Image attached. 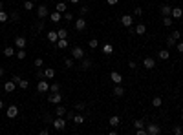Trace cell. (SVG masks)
Returning <instances> with one entry per match:
<instances>
[{
    "instance_id": "8fae6325",
    "label": "cell",
    "mask_w": 183,
    "mask_h": 135,
    "mask_svg": "<svg viewBox=\"0 0 183 135\" xmlns=\"http://www.w3.org/2000/svg\"><path fill=\"white\" fill-rule=\"evenodd\" d=\"M86 29V20L84 18H77L75 20V31H84Z\"/></svg>"
},
{
    "instance_id": "ab89813d",
    "label": "cell",
    "mask_w": 183,
    "mask_h": 135,
    "mask_svg": "<svg viewBox=\"0 0 183 135\" xmlns=\"http://www.w3.org/2000/svg\"><path fill=\"white\" fill-rule=\"evenodd\" d=\"M170 37H172V38H176V40H180V38H181V33H180V29H174V31L170 33Z\"/></svg>"
},
{
    "instance_id": "7402d4cb",
    "label": "cell",
    "mask_w": 183,
    "mask_h": 135,
    "mask_svg": "<svg viewBox=\"0 0 183 135\" xmlns=\"http://www.w3.org/2000/svg\"><path fill=\"white\" fill-rule=\"evenodd\" d=\"M134 31H136V35H145L147 33V26H145V24H137Z\"/></svg>"
},
{
    "instance_id": "ac0fdd59",
    "label": "cell",
    "mask_w": 183,
    "mask_h": 135,
    "mask_svg": "<svg viewBox=\"0 0 183 135\" xmlns=\"http://www.w3.org/2000/svg\"><path fill=\"white\" fill-rule=\"evenodd\" d=\"M61 18H62V13H59V11H53V13H49V20H51V22H59V20H61Z\"/></svg>"
},
{
    "instance_id": "7a4b0ae2",
    "label": "cell",
    "mask_w": 183,
    "mask_h": 135,
    "mask_svg": "<svg viewBox=\"0 0 183 135\" xmlns=\"http://www.w3.org/2000/svg\"><path fill=\"white\" fill-rule=\"evenodd\" d=\"M86 57V53H84V49L82 48H79V46H75L72 49V58L73 60H81V58H84Z\"/></svg>"
},
{
    "instance_id": "11a10c76",
    "label": "cell",
    "mask_w": 183,
    "mask_h": 135,
    "mask_svg": "<svg viewBox=\"0 0 183 135\" xmlns=\"http://www.w3.org/2000/svg\"><path fill=\"white\" fill-rule=\"evenodd\" d=\"M44 121H46V122H53V119H51V115H49V113H48V115H46V117H44Z\"/></svg>"
},
{
    "instance_id": "603a6c76",
    "label": "cell",
    "mask_w": 183,
    "mask_h": 135,
    "mask_svg": "<svg viewBox=\"0 0 183 135\" xmlns=\"http://www.w3.org/2000/svg\"><path fill=\"white\" fill-rule=\"evenodd\" d=\"M170 13H172V7L170 6H167V4H165V6H161V15H163V17H170Z\"/></svg>"
},
{
    "instance_id": "6da1fadb",
    "label": "cell",
    "mask_w": 183,
    "mask_h": 135,
    "mask_svg": "<svg viewBox=\"0 0 183 135\" xmlns=\"http://www.w3.org/2000/svg\"><path fill=\"white\" fill-rule=\"evenodd\" d=\"M145 130H147V135H159L161 133V126H159V124H154V122L147 124Z\"/></svg>"
},
{
    "instance_id": "816d5d0a",
    "label": "cell",
    "mask_w": 183,
    "mask_h": 135,
    "mask_svg": "<svg viewBox=\"0 0 183 135\" xmlns=\"http://www.w3.org/2000/svg\"><path fill=\"white\" fill-rule=\"evenodd\" d=\"M88 13V6H81V15H86Z\"/></svg>"
},
{
    "instance_id": "9a60e30c",
    "label": "cell",
    "mask_w": 183,
    "mask_h": 135,
    "mask_svg": "<svg viewBox=\"0 0 183 135\" xmlns=\"http://www.w3.org/2000/svg\"><path fill=\"white\" fill-rule=\"evenodd\" d=\"M108 124H110L112 128H117V126L121 124V119L117 117V115H112V117H110V121H108Z\"/></svg>"
},
{
    "instance_id": "f546056e",
    "label": "cell",
    "mask_w": 183,
    "mask_h": 135,
    "mask_svg": "<svg viewBox=\"0 0 183 135\" xmlns=\"http://www.w3.org/2000/svg\"><path fill=\"white\" fill-rule=\"evenodd\" d=\"M15 55H17V58H18V60H24V58H26V49H17V53H15Z\"/></svg>"
},
{
    "instance_id": "ee69618b",
    "label": "cell",
    "mask_w": 183,
    "mask_h": 135,
    "mask_svg": "<svg viewBox=\"0 0 183 135\" xmlns=\"http://www.w3.org/2000/svg\"><path fill=\"white\" fill-rule=\"evenodd\" d=\"M172 132H174L176 135H183V128H181V126H174V130H172Z\"/></svg>"
},
{
    "instance_id": "30bf717a",
    "label": "cell",
    "mask_w": 183,
    "mask_h": 135,
    "mask_svg": "<svg viewBox=\"0 0 183 135\" xmlns=\"http://www.w3.org/2000/svg\"><path fill=\"white\" fill-rule=\"evenodd\" d=\"M110 79H112L113 84H121V82H123V75H121L119 71H112V73H110Z\"/></svg>"
},
{
    "instance_id": "74e56055",
    "label": "cell",
    "mask_w": 183,
    "mask_h": 135,
    "mask_svg": "<svg viewBox=\"0 0 183 135\" xmlns=\"http://www.w3.org/2000/svg\"><path fill=\"white\" fill-rule=\"evenodd\" d=\"M9 20H11V22H18V13L11 11V13H9Z\"/></svg>"
},
{
    "instance_id": "e7e4bbea",
    "label": "cell",
    "mask_w": 183,
    "mask_h": 135,
    "mask_svg": "<svg viewBox=\"0 0 183 135\" xmlns=\"http://www.w3.org/2000/svg\"><path fill=\"white\" fill-rule=\"evenodd\" d=\"M86 2H90V0H86Z\"/></svg>"
},
{
    "instance_id": "91938a15",
    "label": "cell",
    "mask_w": 183,
    "mask_h": 135,
    "mask_svg": "<svg viewBox=\"0 0 183 135\" xmlns=\"http://www.w3.org/2000/svg\"><path fill=\"white\" fill-rule=\"evenodd\" d=\"M2 9H4V2H2V0H0V11H2Z\"/></svg>"
},
{
    "instance_id": "f6af8a7d",
    "label": "cell",
    "mask_w": 183,
    "mask_h": 135,
    "mask_svg": "<svg viewBox=\"0 0 183 135\" xmlns=\"http://www.w3.org/2000/svg\"><path fill=\"white\" fill-rule=\"evenodd\" d=\"M84 108H86V106H84V102H77V104H75V109H77V111H82Z\"/></svg>"
},
{
    "instance_id": "4316f807",
    "label": "cell",
    "mask_w": 183,
    "mask_h": 135,
    "mask_svg": "<svg viewBox=\"0 0 183 135\" xmlns=\"http://www.w3.org/2000/svg\"><path fill=\"white\" fill-rule=\"evenodd\" d=\"M172 24H174V18L172 17H163V26L165 28H170Z\"/></svg>"
},
{
    "instance_id": "681fc988",
    "label": "cell",
    "mask_w": 183,
    "mask_h": 135,
    "mask_svg": "<svg viewBox=\"0 0 183 135\" xmlns=\"http://www.w3.org/2000/svg\"><path fill=\"white\" fill-rule=\"evenodd\" d=\"M176 49H178L180 53H183V42H180V40H178V42H176Z\"/></svg>"
},
{
    "instance_id": "8d00e7d4",
    "label": "cell",
    "mask_w": 183,
    "mask_h": 135,
    "mask_svg": "<svg viewBox=\"0 0 183 135\" xmlns=\"http://www.w3.org/2000/svg\"><path fill=\"white\" fill-rule=\"evenodd\" d=\"M7 20H9V15L2 9V11H0V22H7Z\"/></svg>"
},
{
    "instance_id": "4dcf8cb0",
    "label": "cell",
    "mask_w": 183,
    "mask_h": 135,
    "mask_svg": "<svg viewBox=\"0 0 183 135\" xmlns=\"http://www.w3.org/2000/svg\"><path fill=\"white\" fill-rule=\"evenodd\" d=\"M73 122H75V124H77V126H79V124H82V122H84V117H82V115H81V113H77V115H73Z\"/></svg>"
},
{
    "instance_id": "c3c4849f",
    "label": "cell",
    "mask_w": 183,
    "mask_h": 135,
    "mask_svg": "<svg viewBox=\"0 0 183 135\" xmlns=\"http://www.w3.org/2000/svg\"><path fill=\"white\" fill-rule=\"evenodd\" d=\"M134 15H136V17H141V15H143V9H141V7H134Z\"/></svg>"
},
{
    "instance_id": "83f0119b",
    "label": "cell",
    "mask_w": 183,
    "mask_h": 135,
    "mask_svg": "<svg viewBox=\"0 0 183 135\" xmlns=\"http://www.w3.org/2000/svg\"><path fill=\"white\" fill-rule=\"evenodd\" d=\"M15 53H17V49H15V48H11V46H7L6 49H4V55H6V57H13Z\"/></svg>"
},
{
    "instance_id": "bcb514c9",
    "label": "cell",
    "mask_w": 183,
    "mask_h": 135,
    "mask_svg": "<svg viewBox=\"0 0 183 135\" xmlns=\"http://www.w3.org/2000/svg\"><path fill=\"white\" fill-rule=\"evenodd\" d=\"M33 64H35L37 68H42V64H44V60H42L41 57H38V58H35V62H33Z\"/></svg>"
},
{
    "instance_id": "cb8c5ba5",
    "label": "cell",
    "mask_w": 183,
    "mask_h": 135,
    "mask_svg": "<svg viewBox=\"0 0 183 135\" xmlns=\"http://www.w3.org/2000/svg\"><path fill=\"white\" fill-rule=\"evenodd\" d=\"M55 44H57L59 49H66V48H68V40H66V38H59Z\"/></svg>"
},
{
    "instance_id": "7bdbcfd3",
    "label": "cell",
    "mask_w": 183,
    "mask_h": 135,
    "mask_svg": "<svg viewBox=\"0 0 183 135\" xmlns=\"http://www.w3.org/2000/svg\"><path fill=\"white\" fill-rule=\"evenodd\" d=\"M134 128H136V130L145 128V121H136V122H134Z\"/></svg>"
},
{
    "instance_id": "680465c9",
    "label": "cell",
    "mask_w": 183,
    "mask_h": 135,
    "mask_svg": "<svg viewBox=\"0 0 183 135\" xmlns=\"http://www.w3.org/2000/svg\"><path fill=\"white\" fill-rule=\"evenodd\" d=\"M4 73H6V69H4L2 66H0V77H4Z\"/></svg>"
},
{
    "instance_id": "52a82bcc",
    "label": "cell",
    "mask_w": 183,
    "mask_h": 135,
    "mask_svg": "<svg viewBox=\"0 0 183 135\" xmlns=\"http://www.w3.org/2000/svg\"><path fill=\"white\" fill-rule=\"evenodd\" d=\"M37 15H38V18H46V17H49V11H48V6H38L37 7Z\"/></svg>"
},
{
    "instance_id": "277c9868",
    "label": "cell",
    "mask_w": 183,
    "mask_h": 135,
    "mask_svg": "<svg viewBox=\"0 0 183 135\" xmlns=\"http://www.w3.org/2000/svg\"><path fill=\"white\" fill-rule=\"evenodd\" d=\"M53 128L55 130H59V132H61V130H64L66 128V121H64V117H57V119H53Z\"/></svg>"
},
{
    "instance_id": "44dd1931",
    "label": "cell",
    "mask_w": 183,
    "mask_h": 135,
    "mask_svg": "<svg viewBox=\"0 0 183 135\" xmlns=\"http://www.w3.org/2000/svg\"><path fill=\"white\" fill-rule=\"evenodd\" d=\"M113 95H115V97H123V95H125V89H123L121 84H115V88H113Z\"/></svg>"
},
{
    "instance_id": "e0dca14e",
    "label": "cell",
    "mask_w": 183,
    "mask_h": 135,
    "mask_svg": "<svg viewBox=\"0 0 183 135\" xmlns=\"http://www.w3.org/2000/svg\"><path fill=\"white\" fill-rule=\"evenodd\" d=\"M101 51H103V53H105V55H112V53H113V46H112V44H110V42H106V44H105V46H103V48H101Z\"/></svg>"
},
{
    "instance_id": "f907efd6",
    "label": "cell",
    "mask_w": 183,
    "mask_h": 135,
    "mask_svg": "<svg viewBox=\"0 0 183 135\" xmlns=\"http://www.w3.org/2000/svg\"><path fill=\"white\" fill-rule=\"evenodd\" d=\"M136 135H147V130H145V128H139V130H136Z\"/></svg>"
},
{
    "instance_id": "e575fe53",
    "label": "cell",
    "mask_w": 183,
    "mask_h": 135,
    "mask_svg": "<svg viewBox=\"0 0 183 135\" xmlns=\"http://www.w3.org/2000/svg\"><path fill=\"white\" fill-rule=\"evenodd\" d=\"M176 42H178V40H176V38H172L170 35L167 37V48H174V46H176Z\"/></svg>"
},
{
    "instance_id": "9c48e42d",
    "label": "cell",
    "mask_w": 183,
    "mask_h": 135,
    "mask_svg": "<svg viewBox=\"0 0 183 135\" xmlns=\"http://www.w3.org/2000/svg\"><path fill=\"white\" fill-rule=\"evenodd\" d=\"M26 44H28V40L24 37H17V38H15V48H17V49H24Z\"/></svg>"
},
{
    "instance_id": "6125c7cd",
    "label": "cell",
    "mask_w": 183,
    "mask_h": 135,
    "mask_svg": "<svg viewBox=\"0 0 183 135\" xmlns=\"http://www.w3.org/2000/svg\"><path fill=\"white\" fill-rule=\"evenodd\" d=\"M2 108H4V102H2V101H0V109H2Z\"/></svg>"
},
{
    "instance_id": "60d3db41",
    "label": "cell",
    "mask_w": 183,
    "mask_h": 135,
    "mask_svg": "<svg viewBox=\"0 0 183 135\" xmlns=\"http://www.w3.org/2000/svg\"><path fill=\"white\" fill-rule=\"evenodd\" d=\"M57 35H59V38H66L68 37V31H66V29H59V31H57Z\"/></svg>"
},
{
    "instance_id": "d4e9b609",
    "label": "cell",
    "mask_w": 183,
    "mask_h": 135,
    "mask_svg": "<svg viewBox=\"0 0 183 135\" xmlns=\"http://www.w3.org/2000/svg\"><path fill=\"white\" fill-rule=\"evenodd\" d=\"M44 77H46V79H53V77H55V69H53V68H46V69H44Z\"/></svg>"
},
{
    "instance_id": "836d02e7",
    "label": "cell",
    "mask_w": 183,
    "mask_h": 135,
    "mask_svg": "<svg viewBox=\"0 0 183 135\" xmlns=\"http://www.w3.org/2000/svg\"><path fill=\"white\" fill-rule=\"evenodd\" d=\"M18 88H20V89H28L29 88V82L26 81V79H20V81H18Z\"/></svg>"
},
{
    "instance_id": "be15d7a7",
    "label": "cell",
    "mask_w": 183,
    "mask_h": 135,
    "mask_svg": "<svg viewBox=\"0 0 183 135\" xmlns=\"http://www.w3.org/2000/svg\"><path fill=\"white\" fill-rule=\"evenodd\" d=\"M0 88H2V81H0Z\"/></svg>"
},
{
    "instance_id": "4fadbf2b",
    "label": "cell",
    "mask_w": 183,
    "mask_h": 135,
    "mask_svg": "<svg viewBox=\"0 0 183 135\" xmlns=\"http://www.w3.org/2000/svg\"><path fill=\"white\" fill-rule=\"evenodd\" d=\"M6 115H7L9 119H15V117L18 115V108L15 106V104H13V106H9V108H7V111H6Z\"/></svg>"
},
{
    "instance_id": "ba28073f",
    "label": "cell",
    "mask_w": 183,
    "mask_h": 135,
    "mask_svg": "<svg viewBox=\"0 0 183 135\" xmlns=\"http://www.w3.org/2000/svg\"><path fill=\"white\" fill-rule=\"evenodd\" d=\"M143 68H145V69H154L156 68V60L152 57H147L145 60H143Z\"/></svg>"
},
{
    "instance_id": "5b68a950",
    "label": "cell",
    "mask_w": 183,
    "mask_h": 135,
    "mask_svg": "<svg viewBox=\"0 0 183 135\" xmlns=\"http://www.w3.org/2000/svg\"><path fill=\"white\" fill-rule=\"evenodd\" d=\"M37 91H38V93H46V91H49V84L44 81V79H41V81H38V84H37Z\"/></svg>"
},
{
    "instance_id": "b9f144b4",
    "label": "cell",
    "mask_w": 183,
    "mask_h": 135,
    "mask_svg": "<svg viewBox=\"0 0 183 135\" xmlns=\"http://www.w3.org/2000/svg\"><path fill=\"white\" fill-rule=\"evenodd\" d=\"M88 46H90L92 49H95L99 46V42H97V38H90V42H88Z\"/></svg>"
},
{
    "instance_id": "3957f363",
    "label": "cell",
    "mask_w": 183,
    "mask_h": 135,
    "mask_svg": "<svg viewBox=\"0 0 183 135\" xmlns=\"http://www.w3.org/2000/svg\"><path fill=\"white\" fill-rule=\"evenodd\" d=\"M48 102H51V104H61V102H62V93H61V91H57V93H49Z\"/></svg>"
},
{
    "instance_id": "9f6ffc18",
    "label": "cell",
    "mask_w": 183,
    "mask_h": 135,
    "mask_svg": "<svg viewBox=\"0 0 183 135\" xmlns=\"http://www.w3.org/2000/svg\"><path fill=\"white\" fill-rule=\"evenodd\" d=\"M128 68H130V69H136V62L130 60V62H128Z\"/></svg>"
},
{
    "instance_id": "db71d44e",
    "label": "cell",
    "mask_w": 183,
    "mask_h": 135,
    "mask_svg": "<svg viewBox=\"0 0 183 135\" xmlns=\"http://www.w3.org/2000/svg\"><path fill=\"white\" fill-rule=\"evenodd\" d=\"M11 81L15 82V84H17V86H18V81H20V77H18V75H15V77L11 79Z\"/></svg>"
},
{
    "instance_id": "f5cc1de1",
    "label": "cell",
    "mask_w": 183,
    "mask_h": 135,
    "mask_svg": "<svg viewBox=\"0 0 183 135\" xmlns=\"http://www.w3.org/2000/svg\"><path fill=\"white\" fill-rule=\"evenodd\" d=\"M37 79H44V71H42V69H38V71H37Z\"/></svg>"
},
{
    "instance_id": "f35d334b",
    "label": "cell",
    "mask_w": 183,
    "mask_h": 135,
    "mask_svg": "<svg viewBox=\"0 0 183 135\" xmlns=\"http://www.w3.org/2000/svg\"><path fill=\"white\" fill-rule=\"evenodd\" d=\"M24 9H26V11H31V9H33V2H31V0H26V2H24Z\"/></svg>"
},
{
    "instance_id": "7dc6e473",
    "label": "cell",
    "mask_w": 183,
    "mask_h": 135,
    "mask_svg": "<svg viewBox=\"0 0 183 135\" xmlns=\"http://www.w3.org/2000/svg\"><path fill=\"white\" fill-rule=\"evenodd\" d=\"M64 20H73V13L66 11V13H64Z\"/></svg>"
},
{
    "instance_id": "d6a6232c",
    "label": "cell",
    "mask_w": 183,
    "mask_h": 135,
    "mask_svg": "<svg viewBox=\"0 0 183 135\" xmlns=\"http://www.w3.org/2000/svg\"><path fill=\"white\" fill-rule=\"evenodd\" d=\"M161 104H163V99L161 97H154V99H152V106H154V108H159Z\"/></svg>"
},
{
    "instance_id": "484cf974",
    "label": "cell",
    "mask_w": 183,
    "mask_h": 135,
    "mask_svg": "<svg viewBox=\"0 0 183 135\" xmlns=\"http://www.w3.org/2000/svg\"><path fill=\"white\" fill-rule=\"evenodd\" d=\"M66 4L64 2H59V4H55V11H59V13H66Z\"/></svg>"
},
{
    "instance_id": "6f0895ef",
    "label": "cell",
    "mask_w": 183,
    "mask_h": 135,
    "mask_svg": "<svg viewBox=\"0 0 183 135\" xmlns=\"http://www.w3.org/2000/svg\"><path fill=\"white\" fill-rule=\"evenodd\" d=\"M106 4H108V6H115L117 0H106Z\"/></svg>"
},
{
    "instance_id": "d6986e66",
    "label": "cell",
    "mask_w": 183,
    "mask_h": 135,
    "mask_svg": "<svg viewBox=\"0 0 183 135\" xmlns=\"http://www.w3.org/2000/svg\"><path fill=\"white\" fill-rule=\"evenodd\" d=\"M157 57H159L161 60H169V57H170L169 49H159V51H157Z\"/></svg>"
},
{
    "instance_id": "2e32d148",
    "label": "cell",
    "mask_w": 183,
    "mask_h": 135,
    "mask_svg": "<svg viewBox=\"0 0 183 135\" xmlns=\"http://www.w3.org/2000/svg\"><path fill=\"white\" fill-rule=\"evenodd\" d=\"M48 40L55 44V42L59 40V35H57V31H53V29H49V31H48Z\"/></svg>"
},
{
    "instance_id": "ffe728a7",
    "label": "cell",
    "mask_w": 183,
    "mask_h": 135,
    "mask_svg": "<svg viewBox=\"0 0 183 135\" xmlns=\"http://www.w3.org/2000/svg\"><path fill=\"white\" fill-rule=\"evenodd\" d=\"M92 68V60H90V58H81V69H90Z\"/></svg>"
},
{
    "instance_id": "1f68e13d",
    "label": "cell",
    "mask_w": 183,
    "mask_h": 135,
    "mask_svg": "<svg viewBox=\"0 0 183 135\" xmlns=\"http://www.w3.org/2000/svg\"><path fill=\"white\" fill-rule=\"evenodd\" d=\"M64 113H66V108H64V106H57L55 108V115H57V117H64Z\"/></svg>"
},
{
    "instance_id": "5bb4252c",
    "label": "cell",
    "mask_w": 183,
    "mask_h": 135,
    "mask_svg": "<svg viewBox=\"0 0 183 135\" xmlns=\"http://www.w3.org/2000/svg\"><path fill=\"white\" fill-rule=\"evenodd\" d=\"M15 88H17V84H15L13 81H7V82H4V89H6L7 93H13V91H15Z\"/></svg>"
},
{
    "instance_id": "f1b7e54d",
    "label": "cell",
    "mask_w": 183,
    "mask_h": 135,
    "mask_svg": "<svg viewBox=\"0 0 183 135\" xmlns=\"http://www.w3.org/2000/svg\"><path fill=\"white\" fill-rule=\"evenodd\" d=\"M49 91H51V93H57V91H61V84H59V82H53V84H49Z\"/></svg>"
},
{
    "instance_id": "8992f818",
    "label": "cell",
    "mask_w": 183,
    "mask_h": 135,
    "mask_svg": "<svg viewBox=\"0 0 183 135\" xmlns=\"http://www.w3.org/2000/svg\"><path fill=\"white\" fill-rule=\"evenodd\" d=\"M121 24L125 28H130L132 24H134V17H132V15H123V17H121Z\"/></svg>"
},
{
    "instance_id": "94428289",
    "label": "cell",
    "mask_w": 183,
    "mask_h": 135,
    "mask_svg": "<svg viewBox=\"0 0 183 135\" xmlns=\"http://www.w3.org/2000/svg\"><path fill=\"white\" fill-rule=\"evenodd\" d=\"M70 2H72V4H79V2H81V0H70Z\"/></svg>"
},
{
    "instance_id": "7c38bea8",
    "label": "cell",
    "mask_w": 183,
    "mask_h": 135,
    "mask_svg": "<svg viewBox=\"0 0 183 135\" xmlns=\"http://www.w3.org/2000/svg\"><path fill=\"white\" fill-rule=\"evenodd\" d=\"M170 17L174 18V20H180V18L183 17V9H181V7H172V13H170Z\"/></svg>"
},
{
    "instance_id": "d590c367",
    "label": "cell",
    "mask_w": 183,
    "mask_h": 135,
    "mask_svg": "<svg viewBox=\"0 0 183 135\" xmlns=\"http://www.w3.org/2000/svg\"><path fill=\"white\" fill-rule=\"evenodd\" d=\"M64 66H66L68 69H72L73 66H75V62H73V58L70 57V58H66V60H64Z\"/></svg>"
}]
</instances>
